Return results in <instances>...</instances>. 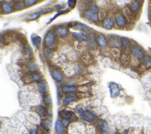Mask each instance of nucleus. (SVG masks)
Segmentation results:
<instances>
[{
	"label": "nucleus",
	"instance_id": "f257e3e1",
	"mask_svg": "<svg viewBox=\"0 0 151 134\" xmlns=\"http://www.w3.org/2000/svg\"><path fill=\"white\" fill-rule=\"evenodd\" d=\"M99 8L96 4H91L83 13V16L92 23H97L99 20Z\"/></svg>",
	"mask_w": 151,
	"mask_h": 134
},
{
	"label": "nucleus",
	"instance_id": "f03ea898",
	"mask_svg": "<svg viewBox=\"0 0 151 134\" xmlns=\"http://www.w3.org/2000/svg\"><path fill=\"white\" fill-rule=\"evenodd\" d=\"M77 111L82 119L87 122H92L97 118V115L95 112L87 109L78 108H77Z\"/></svg>",
	"mask_w": 151,
	"mask_h": 134
},
{
	"label": "nucleus",
	"instance_id": "7ed1b4c3",
	"mask_svg": "<svg viewBox=\"0 0 151 134\" xmlns=\"http://www.w3.org/2000/svg\"><path fill=\"white\" fill-rule=\"evenodd\" d=\"M56 40V34L54 31L49 30L47 32L44 37V44L47 47H51L54 45Z\"/></svg>",
	"mask_w": 151,
	"mask_h": 134
},
{
	"label": "nucleus",
	"instance_id": "20e7f679",
	"mask_svg": "<svg viewBox=\"0 0 151 134\" xmlns=\"http://www.w3.org/2000/svg\"><path fill=\"white\" fill-rule=\"evenodd\" d=\"M24 80L26 83H31L33 82L39 83L40 82H42V76L38 73V72L35 73H28L24 76Z\"/></svg>",
	"mask_w": 151,
	"mask_h": 134
},
{
	"label": "nucleus",
	"instance_id": "39448f33",
	"mask_svg": "<svg viewBox=\"0 0 151 134\" xmlns=\"http://www.w3.org/2000/svg\"><path fill=\"white\" fill-rule=\"evenodd\" d=\"M59 115L63 119H69L73 121H77L78 120L77 117L71 111H67L66 109L61 110L59 112Z\"/></svg>",
	"mask_w": 151,
	"mask_h": 134
},
{
	"label": "nucleus",
	"instance_id": "423d86ee",
	"mask_svg": "<svg viewBox=\"0 0 151 134\" xmlns=\"http://www.w3.org/2000/svg\"><path fill=\"white\" fill-rule=\"evenodd\" d=\"M115 20L117 25L120 28H124L128 24V20L126 16L123 14L118 13L115 17Z\"/></svg>",
	"mask_w": 151,
	"mask_h": 134
},
{
	"label": "nucleus",
	"instance_id": "0eeeda50",
	"mask_svg": "<svg viewBox=\"0 0 151 134\" xmlns=\"http://www.w3.org/2000/svg\"><path fill=\"white\" fill-rule=\"evenodd\" d=\"M108 44L110 47H112L113 49H117L120 47H121V40L120 38L117 36L112 35L109 36L108 39Z\"/></svg>",
	"mask_w": 151,
	"mask_h": 134
},
{
	"label": "nucleus",
	"instance_id": "6e6552de",
	"mask_svg": "<svg viewBox=\"0 0 151 134\" xmlns=\"http://www.w3.org/2000/svg\"><path fill=\"white\" fill-rule=\"evenodd\" d=\"M54 32L58 37L63 38L68 34L69 32V30L66 26L59 25H57L54 28Z\"/></svg>",
	"mask_w": 151,
	"mask_h": 134
},
{
	"label": "nucleus",
	"instance_id": "1a4fd4ad",
	"mask_svg": "<svg viewBox=\"0 0 151 134\" xmlns=\"http://www.w3.org/2000/svg\"><path fill=\"white\" fill-rule=\"evenodd\" d=\"M110 96L112 98H117L120 93V88L117 83L115 82H110L109 84Z\"/></svg>",
	"mask_w": 151,
	"mask_h": 134
},
{
	"label": "nucleus",
	"instance_id": "9d476101",
	"mask_svg": "<svg viewBox=\"0 0 151 134\" xmlns=\"http://www.w3.org/2000/svg\"><path fill=\"white\" fill-rule=\"evenodd\" d=\"M115 20L112 17H107L103 19L102 24V27L106 30H111L115 25Z\"/></svg>",
	"mask_w": 151,
	"mask_h": 134
},
{
	"label": "nucleus",
	"instance_id": "9b49d317",
	"mask_svg": "<svg viewBox=\"0 0 151 134\" xmlns=\"http://www.w3.org/2000/svg\"><path fill=\"white\" fill-rule=\"evenodd\" d=\"M89 46L92 50H95L97 49V39L94 32L91 31L89 34Z\"/></svg>",
	"mask_w": 151,
	"mask_h": 134
},
{
	"label": "nucleus",
	"instance_id": "f8f14e48",
	"mask_svg": "<svg viewBox=\"0 0 151 134\" xmlns=\"http://www.w3.org/2000/svg\"><path fill=\"white\" fill-rule=\"evenodd\" d=\"M52 78L57 82H62L64 80V75L62 70L54 68L52 70L51 72Z\"/></svg>",
	"mask_w": 151,
	"mask_h": 134
},
{
	"label": "nucleus",
	"instance_id": "ddd939ff",
	"mask_svg": "<svg viewBox=\"0 0 151 134\" xmlns=\"http://www.w3.org/2000/svg\"><path fill=\"white\" fill-rule=\"evenodd\" d=\"M72 34L74 39L78 42H84L89 40V37L82 32H72Z\"/></svg>",
	"mask_w": 151,
	"mask_h": 134
},
{
	"label": "nucleus",
	"instance_id": "4468645a",
	"mask_svg": "<svg viewBox=\"0 0 151 134\" xmlns=\"http://www.w3.org/2000/svg\"><path fill=\"white\" fill-rule=\"evenodd\" d=\"M53 124V120L51 118H45L42 120L41 125L43 128L47 132H49L52 129Z\"/></svg>",
	"mask_w": 151,
	"mask_h": 134
},
{
	"label": "nucleus",
	"instance_id": "2eb2a0df",
	"mask_svg": "<svg viewBox=\"0 0 151 134\" xmlns=\"http://www.w3.org/2000/svg\"><path fill=\"white\" fill-rule=\"evenodd\" d=\"M1 7L2 11L5 14L11 13L14 10V6L11 3L7 2H4L1 3Z\"/></svg>",
	"mask_w": 151,
	"mask_h": 134
},
{
	"label": "nucleus",
	"instance_id": "dca6fc26",
	"mask_svg": "<svg viewBox=\"0 0 151 134\" xmlns=\"http://www.w3.org/2000/svg\"><path fill=\"white\" fill-rule=\"evenodd\" d=\"M97 124L99 127L105 132H110V127L107 121L103 119H98L97 121Z\"/></svg>",
	"mask_w": 151,
	"mask_h": 134
},
{
	"label": "nucleus",
	"instance_id": "f3484780",
	"mask_svg": "<svg viewBox=\"0 0 151 134\" xmlns=\"http://www.w3.org/2000/svg\"><path fill=\"white\" fill-rule=\"evenodd\" d=\"M132 54L137 59H142L144 57V52L142 48L135 46L132 49Z\"/></svg>",
	"mask_w": 151,
	"mask_h": 134
},
{
	"label": "nucleus",
	"instance_id": "a211bd4d",
	"mask_svg": "<svg viewBox=\"0 0 151 134\" xmlns=\"http://www.w3.org/2000/svg\"><path fill=\"white\" fill-rule=\"evenodd\" d=\"M37 87L38 90L43 94H47L49 92V87L48 85V83L45 80H42V82H40L39 83H38Z\"/></svg>",
	"mask_w": 151,
	"mask_h": 134
},
{
	"label": "nucleus",
	"instance_id": "6ab92c4d",
	"mask_svg": "<svg viewBox=\"0 0 151 134\" xmlns=\"http://www.w3.org/2000/svg\"><path fill=\"white\" fill-rule=\"evenodd\" d=\"M97 43L98 46L102 48H105L108 44V41L103 34H99L97 37Z\"/></svg>",
	"mask_w": 151,
	"mask_h": 134
},
{
	"label": "nucleus",
	"instance_id": "aec40b11",
	"mask_svg": "<svg viewBox=\"0 0 151 134\" xmlns=\"http://www.w3.org/2000/svg\"><path fill=\"white\" fill-rule=\"evenodd\" d=\"M77 99V97L76 95L73 94H69L66 96L63 99L62 104L64 107H67L70 103L76 101Z\"/></svg>",
	"mask_w": 151,
	"mask_h": 134
},
{
	"label": "nucleus",
	"instance_id": "412c9836",
	"mask_svg": "<svg viewBox=\"0 0 151 134\" xmlns=\"http://www.w3.org/2000/svg\"><path fill=\"white\" fill-rule=\"evenodd\" d=\"M62 90L64 93L68 94L75 93L78 91V89L76 86H70V85L64 86L62 88Z\"/></svg>",
	"mask_w": 151,
	"mask_h": 134
},
{
	"label": "nucleus",
	"instance_id": "4be33fe9",
	"mask_svg": "<svg viewBox=\"0 0 151 134\" xmlns=\"http://www.w3.org/2000/svg\"><path fill=\"white\" fill-rule=\"evenodd\" d=\"M73 28L76 30L81 31L82 33L85 34L88 33L89 32V28H88V27L82 23H76L74 25Z\"/></svg>",
	"mask_w": 151,
	"mask_h": 134
},
{
	"label": "nucleus",
	"instance_id": "5701e85b",
	"mask_svg": "<svg viewBox=\"0 0 151 134\" xmlns=\"http://www.w3.org/2000/svg\"><path fill=\"white\" fill-rule=\"evenodd\" d=\"M120 40H121V46L125 51H129L131 47V43L129 39L125 37H120Z\"/></svg>",
	"mask_w": 151,
	"mask_h": 134
},
{
	"label": "nucleus",
	"instance_id": "b1692460",
	"mask_svg": "<svg viewBox=\"0 0 151 134\" xmlns=\"http://www.w3.org/2000/svg\"><path fill=\"white\" fill-rule=\"evenodd\" d=\"M27 67L28 69L29 70V71L31 73L37 72V71L38 70V66L37 64L33 60H30L28 62V63L27 64Z\"/></svg>",
	"mask_w": 151,
	"mask_h": 134
},
{
	"label": "nucleus",
	"instance_id": "393cba45",
	"mask_svg": "<svg viewBox=\"0 0 151 134\" xmlns=\"http://www.w3.org/2000/svg\"><path fill=\"white\" fill-rule=\"evenodd\" d=\"M55 131L57 134H63L64 133V126L62 121L58 119L55 122Z\"/></svg>",
	"mask_w": 151,
	"mask_h": 134
},
{
	"label": "nucleus",
	"instance_id": "a878e982",
	"mask_svg": "<svg viewBox=\"0 0 151 134\" xmlns=\"http://www.w3.org/2000/svg\"><path fill=\"white\" fill-rule=\"evenodd\" d=\"M32 42L34 47L36 48L37 49H39L40 45H41L42 43L41 37L36 34L33 35V36L32 37Z\"/></svg>",
	"mask_w": 151,
	"mask_h": 134
},
{
	"label": "nucleus",
	"instance_id": "bb28decb",
	"mask_svg": "<svg viewBox=\"0 0 151 134\" xmlns=\"http://www.w3.org/2000/svg\"><path fill=\"white\" fill-rule=\"evenodd\" d=\"M42 15V13L41 11H36V12L30 13L26 16V20L27 21L36 20Z\"/></svg>",
	"mask_w": 151,
	"mask_h": 134
},
{
	"label": "nucleus",
	"instance_id": "cd10ccee",
	"mask_svg": "<svg viewBox=\"0 0 151 134\" xmlns=\"http://www.w3.org/2000/svg\"><path fill=\"white\" fill-rule=\"evenodd\" d=\"M70 11V9L68 8H66V9H62V10H60V11H58L52 18H50L49 21H48V23H47V24H49L51 23L53 21H54L56 18H57L58 17L62 15H63V14H67Z\"/></svg>",
	"mask_w": 151,
	"mask_h": 134
},
{
	"label": "nucleus",
	"instance_id": "c85d7f7f",
	"mask_svg": "<svg viewBox=\"0 0 151 134\" xmlns=\"http://www.w3.org/2000/svg\"><path fill=\"white\" fill-rule=\"evenodd\" d=\"M37 112L39 115L42 118L46 117L48 115L47 109H46L44 107H43V106H40L38 107L37 109Z\"/></svg>",
	"mask_w": 151,
	"mask_h": 134
},
{
	"label": "nucleus",
	"instance_id": "c756f323",
	"mask_svg": "<svg viewBox=\"0 0 151 134\" xmlns=\"http://www.w3.org/2000/svg\"><path fill=\"white\" fill-rule=\"evenodd\" d=\"M129 8L132 13H137L140 8V3L138 1H132Z\"/></svg>",
	"mask_w": 151,
	"mask_h": 134
},
{
	"label": "nucleus",
	"instance_id": "7c9ffc66",
	"mask_svg": "<svg viewBox=\"0 0 151 134\" xmlns=\"http://www.w3.org/2000/svg\"><path fill=\"white\" fill-rule=\"evenodd\" d=\"M23 52H24V53L25 54V55L27 56L29 58L32 57L33 52H32L31 47H30V46L29 45H28V44L23 45Z\"/></svg>",
	"mask_w": 151,
	"mask_h": 134
},
{
	"label": "nucleus",
	"instance_id": "2f4dec72",
	"mask_svg": "<svg viewBox=\"0 0 151 134\" xmlns=\"http://www.w3.org/2000/svg\"><path fill=\"white\" fill-rule=\"evenodd\" d=\"M142 62L145 66L147 67V68H149L151 66V57L148 55L144 56L143 59H142Z\"/></svg>",
	"mask_w": 151,
	"mask_h": 134
},
{
	"label": "nucleus",
	"instance_id": "473e14b6",
	"mask_svg": "<svg viewBox=\"0 0 151 134\" xmlns=\"http://www.w3.org/2000/svg\"><path fill=\"white\" fill-rule=\"evenodd\" d=\"M26 7L24 1H18L14 5V10L15 11H21L22 9H24Z\"/></svg>",
	"mask_w": 151,
	"mask_h": 134
},
{
	"label": "nucleus",
	"instance_id": "72a5a7b5",
	"mask_svg": "<svg viewBox=\"0 0 151 134\" xmlns=\"http://www.w3.org/2000/svg\"><path fill=\"white\" fill-rule=\"evenodd\" d=\"M52 99L51 96L49 94H46L43 97V102L46 105H47V106H49V105H51L52 103Z\"/></svg>",
	"mask_w": 151,
	"mask_h": 134
},
{
	"label": "nucleus",
	"instance_id": "f704fd0d",
	"mask_svg": "<svg viewBox=\"0 0 151 134\" xmlns=\"http://www.w3.org/2000/svg\"><path fill=\"white\" fill-rule=\"evenodd\" d=\"M24 3L26 7H30L36 5L37 3V1H36V0H26V1H24Z\"/></svg>",
	"mask_w": 151,
	"mask_h": 134
},
{
	"label": "nucleus",
	"instance_id": "c9c22d12",
	"mask_svg": "<svg viewBox=\"0 0 151 134\" xmlns=\"http://www.w3.org/2000/svg\"><path fill=\"white\" fill-rule=\"evenodd\" d=\"M54 8L53 7H47V8H45L41 10V12L42 13V15H44L46 14H48L52 13L53 11H54Z\"/></svg>",
	"mask_w": 151,
	"mask_h": 134
},
{
	"label": "nucleus",
	"instance_id": "e433bc0d",
	"mask_svg": "<svg viewBox=\"0 0 151 134\" xmlns=\"http://www.w3.org/2000/svg\"><path fill=\"white\" fill-rule=\"evenodd\" d=\"M44 56L46 57V58H49V57H52V52L50 51V49H48L47 47L46 48H44Z\"/></svg>",
	"mask_w": 151,
	"mask_h": 134
},
{
	"label": "nucleus",
	"instance_id": "4c0bfd02",
	"mask_svg": "<svg viewBox=\"0 0 151 134\" xmlns=\"http://www.w3.org/2000/svg\"><path fill=\"white\" fill-rule=\"evenodd\" d=\"M67 4L70 8L73 9L75 8L77 4V1H76V0H68L67 1Z\"/></svg>",
	"mask_w": 151,
	"mask_h": 134
},
{
	"label": "nucleus",
	"instance_id": "58836bf2",
	"mask_svg": "<svg viewBox=\"0 0 151 134\" xmlns=\"http://www.w3.org/2000/svg\"><path fill=\"white\" fill-rule=\"evenodd\" d=\"M66 5L65 4H55L53 7V8L56 9H57V10H62V9H64L63 8L65 7Z\"/></svg>",
	"mask_w": 151,
	"mask_h": 134
},
{
	"label": "nucleus",
	"instance_id": "ea45409f",
	"mask_svg": "<svg viewBox=\"0 0 151 134\" xmlns=\"http://www.w3.org/2000/svg\"><path fill=\"white\" fill-rule=\"evenodd\" d=\"M80 8H79V9H80V10L81 11H86V4L84 3H79L78 7H80Z\"/></svg>",
	"mask_w": 151,
	"mask_h": 134
},
{
	"label": "nucleus",
	"instance_id": "a19ab883",
	"mask_svg": "<svg viewBox=\"0 0 151 134\" xmlns=\"http://www.w3.org/2000/svg\"><path fill=\"white\" fill-rule=\"evenodd\" d=\"M70 122V120H69V119H63L62 121L63 125L64 128H67L68 127Z\"/></svg>",
	"mask_w": 151,
	"mask_h": 134
},
{
	"label": "nucleus",
	"instance_id": "79ce46f5",
	"mask_svg": "<svg viewBox=\"0 0 151 134\" xmlns=\"http://www.w3.org/2000/svg\"><path fill=\"white\" fill-rule=\"evenodd\" d=\"M47 111H48V115H50V117H53V108L52 107H49L47 109Z\"/></svg>",
	"mask_w": 151,
	"mask_h": 134
},
{
	"label": "nucleus",
	"instance_id": "37998d69",
	"mask_svg": "<svg viewBox=\"0 0 151 134\" xmlns=\"http://www.w3.org/2000/svg\"><path fill=\"white\" fill-rule=\"evenodd\" d=\"M30 134H38V128H35L30 130Z\"/></svg>",
	"mask_w": 151,
	"mask_h": 134
},
{
	"label": "nucleus",
	"instance_id": "c03bdc74",
	"mask_svg": "<svg viewBox=\"0 0 151 134\" xmlns=\"http://www.w3.org/2000/svg\"><path fill=\"white\" fill-rule=\"evenodd\" d=\"M86 3H89V4H92L93 1H86Z\"/></svg>",
	"mask_w": 151,
	"mask_h": 134
},
{
	"label": "nucleus",
	"instance_id": "a18cd8bd",
	"mask_svg": "<svg viewBox=\"0 0 151 134\" xmlns=\"http://www.w3.org/2000/svg\"><path fill=\"white\" fill-rule=\"evenodd\" d=\"M122 134H128V133L127 131H124V132L122 133Z\"/></svg>",
	"mask_w": 151,
	"mask_h": 134
},
{
	"label": "nucleus",
	"instance_id": "49530a36",
	"mask_svg": "<svg viewBox=\"0 0 151 134\" xmlns=\"http://www.w3.org/2000/svg\"><path fill=\"white\" fill-rule=\"evenodd\" d=\"M114 134H120V133H119V132H115V133Z\"/></svg>",
	"mask_w": 151,
	"mask_h": 134
},
{
	"label": "nucleus",
	"instance_id": "de8ad7c7",
	"mask_svg": "<svg viewBox=\"0 0 151 134\" xmlns=\"http://www.w3.org/2000/svg\"><path fill=\"white\" fill-rule=\"evenodd\" d=\"M103 134H108V133H107V132H104Z\"/></svg>",
	"mask_w": 151,
	"mask_h": 134
}]
</instances>
